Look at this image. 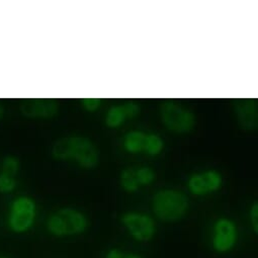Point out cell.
<instances>
[{"label":"cell","mask_w":258,"mask_h":258,"mask_svg":"<svg viewBox=\"0 0 258 258\" xmlns=\"http://www.w3.org/2000/svg\"><path fill=\"white\" fill-rule=\"evenodd\" d=\"M52 154L56 159L75 158L86 168H92L98 162V151L95 145L84 137L61 138L54 144Z\"/></svg>","instance_id":"cell-1"},{"label":"cell","mask_w":258,"mask_h":258,"mask_svg":"<svg viewBox=\"0 0 258 258\" xmlns=\"http://www.w3.org/2000/svg\"><path fill=\"white\" fill-rule=\"evenodd\" d=\"M153 212L163 222H176L188 210V200L184 194L172 189L159 190L153 197Z\"/></svg>","instance_id":"cell-2"},{"label":"cell","mask_w":258,"mask_h":258,"mask_svg":"<svg viewBox=\"0 0 258 258\" xmlns=\"http://www.w3.org/2000/svg\"><path fill=\"white\" fill-rule=\"evenodd\" d=\"M88 226L86 217L73 209L65 208L55 212L47 222V229L53 236L70 237L83 233Z\"/></svg>","instance_id":"cell-3"},{"label":"cell","mask_w":258,"mask_h":258,"mask_svg":"<svg viewBox=\"0 0 258 258\" xmlns=\"http://www.w3.org/2000/svg\"><path fill=\"white\" fill-rule=\"evenodd\" d=\"M36 218L35 202L27 197L17 199L11 208L9 226L15 233L22 234L29 231Z\"/></svg>","instance_id":"cell-4"},{"label":"cell","mask_w":258,"mask_h":258,"mask_svg":"<svg viewBox=\"0 0 258 258\" xmlns=\"http://www.w3.org/2000/svg\"><path fill=\"white\" fill-rule=\"evenodd\" d=\"M160 114L163 123L176 133L189 132L196 123V117L191 111L173 102L162 103Z\"/></svg>","instance_id":"cell-5"},{"label":"cell","mask_w":258,"mask_h":258,"mask_svg":"<svg viewBox=\"0 0 258 258\" xmlns=\"http://www.w3.org/2000/svg\"><path fill=\"white\" fill-rule=\"evenodd\" d=\"M121 223L136 241L145 243L153 239L156 227L153 219L139 213H126L121 217Z\"/></svg>","instance_id":"cell-6"},{"label":"cell","mask_w":258,"mask_h":258,"mask_svg":"<svg viewBox=\"0 0 258 258\" xmlns=\"http://www.w3.org/2000/svg\"><path fill=\"white\" fill-rule=\"evenodd\" d=\"M238 240V231L236 225L229 219H219L214 226L212 239L213 249L220 254L230 252Z\"/></svg>","instance_id":"cell-7"},{"label":"cell","mask_w":258,"mask_h":258,"mask_svg":"<svg viewBox=\"0 0 258 258\" xmlns=\"http://www.w3.org/2000/svg\"><path fill=\"white\" fill-rule=\"evenodd\" d=\"M22 113L29 117H53L59 111L58 102L50 98H30L23 101Z\"/></svg>","instance_id":"cell-8"},{"label":"cell","mask_w":258,"mask_h":258,"mask_svg":"<svg viewBox=\"0 0 258 258\" xmlns=\"http://www.w3.org/2000/svg\"><path fill=\"white\" fill-rule=\"evenodd\" d=\"M222 177L215 171L192 175L188 180V189L196 196H203L220 188Z\"/></svg>","instance_id":"cell-9"},{"label":"cell","mask_w":258,"mask_h":258,"mask_svg":"<svg viewBox=\"0 0 258 258\" xmlns=\"http://www.w3.org/2000/svg\"><path fill=\"white\" fill-rule=\"evenodd\" d=\"M235 112L240 126L244 130H255L258 122L257 103L252 99H237Z\"/></svg>","instance_id":"cell-10"},{"label":"cell","mask_w":258,"mask_h":258,"mask_svg":"<svg viewBox=\"0 0 258 258\" xmlns=\"http://www.w3.org/2000/svg\"><path fill=\"white\" fill-rule=\"evenodd\" d=\"M146 136L141 132L128 133L124 139V147L128 152L136 153L144 150Z\"/></svg>","instance_id":"cell-11"},{"label":"cell","mask_w":258,"mask_h":258,"mask_svg":"<svg viewBox=\"0 0 258 258\" xmlns=\"http://www.w3.org/2000/svg\"><path fill=\"white\" fill-rule=\"evenodd\" d=\"M121 187L127 192H134L138 189L139 182L137 179V170L134 168H126L120 175Z\"/></svg>","instance_id":"cell-12"},{"label":"cell","mask_w":258,"mask_h":258,"mask_svg":"<svg viewBox=\"0 0 258 258\" xmlns=\"http://www.w3.org/2000/svg\"><path fill=\"white\" fill-rule=\"evenodd\" d=\"M126 118L122 105L111 107L106 115V124L110 127L118 126Z\"/></svg>","instance_id":"cell-13"},{"label":"cell","mask_w":258,"mask_h":258,"mask_svg":"<svg viewBox=\"0 0 258 258\" xmlns=\"http://www.w3.org/2000/svg\"><path fill=\"white\" fill-rule=\"evenodd\" d=\"M163 147L162 140L156 135H149L146 136V142L144 150L150 155L158 154Z\"/></svg>","instance_id":"cell-14"},{"label":"cell","mask_w":258,"mask_h":258,"mask_svg":"<svg viewBox=\"0 0 258 258\" xmlns=\"http://www.w3.org/2000/svg\"><path fill=\"white\" fill-rule=\"evenodd\" d=\"M155 178V173L151 168L143 167L137 170V179L139 184L148 185L150 184Z\"/></svg>","instance_id":"cell-15"},{"label":"cell","mask_w":258,"mask_h":258,"mask_svg":"<svg viewBox=\"0 0 258 258\" xmlns=\"http://www.w3.org/2000/svg\"><path fill=\"white\" fill-rule=\"evenodd\" d=\"M16 186V181L14 176L3 173L0 175V192H11Z\"/></svg>","instance_id":"cell-16"},{"label":"cell","mask_w":258,"mask_h":258,"mask_svg":"<svg viewBox=\"0 0 258 258\" xmlns=\"http://www.w3.org/2000/svg\"><path fill=\"white\" fill-rule=\"evenodd\" d=\"M19 167H20V164L17 159H15L13 157L7 158L4 162V173L14 176L17 173V171L19 170Z\"/></svg>","instance_id":"cell-17"},{"label":"cell","mask_w":258,"mask_h":258,"mask_svg":"<svg viewBox=\"0 0 258 258\" xmlns=\"http://www.w3.org/2000/svg\"><path fill=\"white\" fill-rule=\"evenodd\" d=\"M249 218H250L252 229L254 233L257 234L258 233V203L257 202H255L251 207L249 212Z\"/></svg>","instance_id":"cell-18"},{"label":"cell","mask_w":258,"mask_h":258,"mask_svg":"<svg viewBox=\"0 0 258 258\" xmlns=\"http://www.w3.org/2000/svg\"><path fill=\"white\" fill-rule=\"evenodd\" d=\"M122 108L124 110L126 117H135L140 112V107L136 103H133V102L123 104Z\"/></svg>","instance_id":"cell-19"},{"label":"cell","mask_w":258,"mask_h":258,"mask_svg":"<svg viewBox=\"0 0 258 258\" xmlns=\"http://www.w3.org/2000/svg\"><path fill=\"white\" fill-rule=\"evenodd\" d=\"M100 99L98 98H83L82 103L87 110H95L100 105Z\"/></svg>","instance_id":"cell-20"},{"label":"cell","mask_w":258,"mask_h":258,"mask_svg":"<svg viewBox=\"0 0 258 258\" xmlns=\"http://www.w3.org/2000/svg\"><path fill=\"white\" fill-rule=\"evenodd\" d=\"M122 254H123V251H121L120 249L111 248L106 252L104 258H121Z\"/></svg>","instance_id":"cell-21"},{"label":"cell","mask_w":258,"mask_h":258,"mask_svg":"<svg viewBox=\"0 0 258 258\" xmlns=\"http://www.w3.org/2000/svg\"><path fill=\"white\" fill-rule=\"evenodd\" d=\"M121 258H145L144 256L138 254V253H127V252H123L122 257Z\"/></svg>","instance_id":"cell-22"},{"label":"cell","mask_w":258,"mask_h":258,"mask_svg":"<svg viewBox=\"0 0 258 258\" xmlns=\"http://www.w3.org/2000/svg\"><path fill=\"white\" fill-rule=\"evenodd\" d=\"M3 114H4V108L2 105H0V117L3 116Z\"/></svg>","instance_id":"cell-23"},{"label":"cell","mask_w":258,"mask_h":258,"mask_svg":"<svg viewBox=\"0 0 258 258\" xmlns=\"http://www.w3.org/2000/svg\"><path fill=\"white\" fill-rule=\"evenodd\" d=\"M0 258H9V257H7V256H3V255H0Z\"/></svg>","instance_id":"cell-24"}]
</instances>
